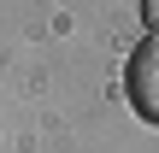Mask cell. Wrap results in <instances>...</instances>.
I'll return each mask as SVG.
<instances>
[{"label": "cell", "mask_w": 159, "mask_h": 153, "mask_svg": "<svg viewBox=\"0 0 159 153\" xmlns=\"http://www.w3.org/2000/svg\"><path fill=\"white\" fill-rule=\"evenodd\" d=\"M124 88H130V106H136L142 118H159V35H148V41L130 53Z\"/></svg>", "instance_id": "cell-1"}, {"label": "cell", "mask_w": 159, "mask_h": 153, "mask_svg": "<svg viewBox=\"0 0 159 153\" xmlns=\"http://www.w3.org/2000/svg\"><path fill=\"white\" fill-rule=\"evenodd\" d=\"M142 24H148V29L159 35V0H142Z\"/></svg>", "instance_id": "cell-2"}]
</instances>
